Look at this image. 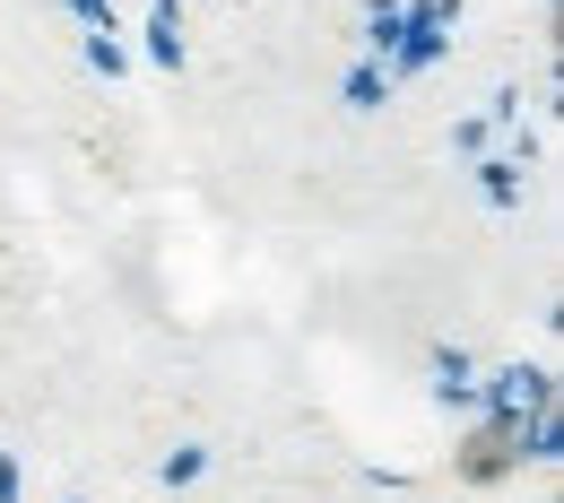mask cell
<instances>
[{"instance_id": "1", "label": "cell", "mask_w": 564, "mask_h": 503, "mask_svg": "<svg viewBox=\"0 0 564 503\" xmlns=\"http://www.w3.org/2000/svg\"><path fill=\"white\" fill-rule=\"evenodd\" d=\"M512 469H521L512 426H487V434H469V442H460V478H469V486H495V478H512Z\"/></svg>"}]
</instances>
